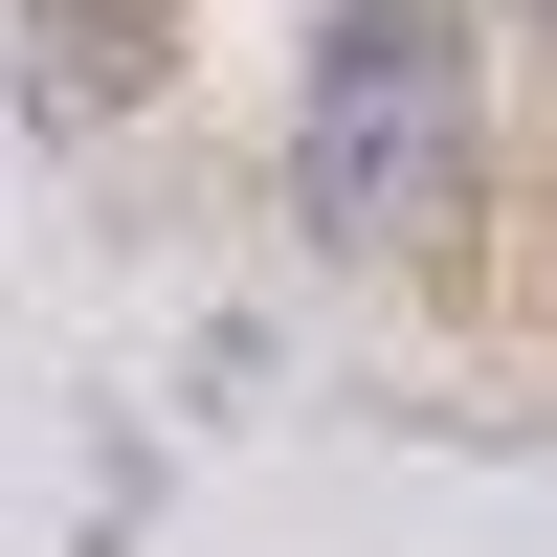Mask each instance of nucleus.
<instances>
[{"label": "nucleus", "instance_id": "1", "mask_svg": "<svg viewBox=\"0 0 557 557\" xmlns=\"http://www.w3.org/2000/svg\"><path fill=\"white\" fill-rule=\"evenodd\" d=\"M290 201L335 246H446L469 223V23L446 0H335L290 112Z\"/></svg>", "mask_w": 557, "mask_h": 557}, {"label": "nucleus", "instance_id": "2", "mask_svg": "<svg viewBox=\"0 0 557 557\" xmlns=\"http://www.w3.org/2000/svg\"><path fill=\"white\" fill-rule=\"evenodd\" d=\"M535 23H557V0H535Z\"/></svg>", "mask_w": 557, "mask_h": 557}]
</instances>
